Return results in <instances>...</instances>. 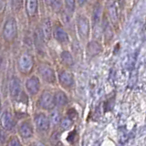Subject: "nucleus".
<instances>
[{"label":"nucleus","instance_id":"obj_7","mask_svg":"<svg viewBox=\"0 0 146 146\" xmlns=\"http://www.w3.org/2000/svg\"><path fill=\"white\" fill-rule=\"evenodd\" d=\"M9 92L13 100H17L21 93V83L17 77H13L9 82Z\"/></svg>","mask_w":146,"mask_h":146},{"label":"nucleus","instance_id":"obj_4","mask_svg":"<svg viewBox=\"0 0 146 146\" xmlns=\"http://www.w3.org/2000/svg\"><path fill=\"white\" fill-rule=\"evenodd\" d=\"M38 72L42 80L47 83L54 84L56 82V75L54 70L48 65H40L38 68Z\"/></svg>","mask_w":146,"mask_h":146},{"label":"nucleus","instance_id":"obj_23","mask_svg":"<svg viewBox=\"0 0 146 146\" xmlns=\"http://www.w3.org/2000/svg\"><path fill=\"white\" fill-rule=\"evenodd\" d=\"M76 140H77V131L74 130L68 133V135L67 136V141L70 143H74Z\"/></svg>","mask_w":146,"mask_h":146},{"label":"nucleus","instance_id":"obj_2","mask_svg":"<svg viewBox=\"0 0 146 146\" xmlns=\"http://www.w3.org/2000/svg\"><path fill=\"white\" fill-rule=\"evenodd\" d=\"M17 34V27L14 18H9L6 22L3 29V36L7 41H12L15 39Z\"/></svg>","mask_w":146,"mask_h":146},{"label":"nucleus","instance_id":"obj_14","mask_svg":"<svg viewBox=\"0 0 146 146\" xmlns=\"http://www.w3.org/2000/svg\"><path fill=\"white\" fill-rule=\"evenodd\" d=\"M108 12L111 19L113 23L117 22L118 20V10H117V7L116 4L113 0H110L108 2Z\"/></svg>","mask_w":146,"mask_h":146},{"label":"nucleus","instance_id":"obj_24","mask_svg":"<svg viewBox=\"0 0 146 146\" xmlns=\"http://www.w3.org/2000/svg\"><path fill=\"white\" fill-rule=\"evenodd\" d=\"M67 115H68V118H70V120L74 121V120H76V119L78 118V112H77V111H76L75 109L71 108V109H70L68 111Z\"/></svg>","mask_w":146,"mask_h":146},{"label":"nucleus","instance_id":"obj_3","mask_svg":"<svg viewBox=\"0 0 146 146\" xmlns=\"http://www.w3.org/2000/svg\"><path fill=\"white\" fill-rule=\"evenodd\" d=\"M38 106H39L42 110H47V111L52 110L55 106L54 95L49 91H43L38 100Z\"/></svg>","mask_w":146,"mask_h":146},{"label":"nucleus","instance_id":"obj_13","mask_svg":"<svg viewBox=\"0 0 146 146\" xmlns=\"http://www.w3.org/2000/svg\"><path fill=\"white\" fill-rule=\"evenodd\" d=\"M102 51V47L97 41H90L87 46V53L89 56L94 57Z\"/></svg>","mask_w":146,"mask_h":146},{"label":"nucleus","instance_id":"obj_30","mask_svg":"<svg viewBox=\"0 0 146 146\" xmlns=\"http://www.w3.org/2000/svg\"><path fill=\"white\" fill-rule=\"evenodd\" d=\"M86 0H78V2H79L80 5H82V4H84L85 3Z\"/></svg>","mask_w":146,"mask_h":146},{"label":"nucleus","instance_id":"obj_25","mask_svg":"<svg viewBox=\"0 0 146 146\" xmlns=\"http://www.w3.org/2000/svg\"><path fill=\"white\" fill-rule=\"evenodd\" d=\"M66 7L70 12H73L75 9V0H65Z\"/></svg>","mask_w":146,"mask_h":146},{"label":"nucleus","instance_id":"obj_9","mask_svg":"<svg viewBox=\"0 0 146 146\" xmlns=\"http://www.w3.org/2000/svg\"><path fill=\"white\" fill-rule=\"evenodd\" d=\"M78 30L82 38H88L90 34V23L88 18L80 17L78 19Z\"/></svg>","mask_w":146,"mask_h":146},{"label":"nucleus","instance_id":"obj_16","mask_svg":"<svg viewBox=\"0 0 146 146\" xmlns=\"http://www.w3.org/2000/svg\"><path fill=\"white\" fill-rule=\"evenodd\" d=\"M26 9L27 14L32 17L34 16L38 10V1L36 0H27L26 1Z\"/></svg>","mask_w":146,"mask_h":146},{"label":"nucleus","instance_id":"obj_11","mask_svg":"<svg viewBox=\"0 0 146 146\" xmlns=\"http://www.w3.org/2000/svg\"><path fill=\"white\" fill-rule=\"evenodd\" d=\"M18 133L24 139H29L33 135V128L29 121H22L18 126Z\"/></svg>","mask_w":146,"mask_h":146},{"label":"nucleus","instance_id":"obj_18","mask_svg":"<svg viewBox=\"0 0 146 146\" xmlns=\"http://www.w3.org/2000/svg\"><path fill=\"white\" fill-rule=\"evenodd\" d=\"M61 59L62 62L67 66H72L74 64V60L71 56V54L68 51H63L61 53Z\"/></svg>","mask_w":146,"mask_h":146},{"label":"nucleus","instance_id":"obj_27","mask_svg":"<svg viewBox=\"0 0 146 146\" xmlns=\"http://www.w3.org/2000/svg\"><path fill=\"white\" fill-rule=\"evenodd\" d=\"M61 5H62L61 0H53V2H52V4H51V6L53 7L54 10L58 11V10H59V9L61 8Z\"/></svg>","mask_w":146,"mask_h":146},{"label":"nucleus","instance_id":"obj_12","mask_svg":"<svg viewBox=\"0 0 146 146\" xmlns=\"http://www.w3.org/2000/svg\"><path fill=\"white\" fill-rule=\"evenodd\" d=\"M54 100H55V105H57V106H58V107L66 106L68 102V99L67 94L61 90H58L55 93Z\"/></svg>","mask_w":146,"mask_h":146},{"label":"nucleus","instance_id":"obj_26","mask_svg":"<svg viewBox=\"0 0 146 146\" xmlns=\"http://www.w3.org/2000/svg\"><path fill=\"white\" fill-rule=\"evenodd\" d=\"M23 0H12V7L15 11H18L22 7Z\"/></svg>","mask_w":146,"mask_h":146},{"label":"nucleus","instance_id":"obj_10","mask_svg":"<svg viewBox=\"0 0 146 146\" xmlns=\"http://www.w3.org/2000/svg\"><path fill=\"white\" fill-rule=\"evenodd\" d=\"M0 124L5 131H11L14 127V119L9 111H4L0 119Z\"/></svg>","mask_w":146,"mask_h":146},{"label":"nucleus","instance_id":"obj_31","mask_svg":"<svg viewBox=\"0 0 146 146\" xmlns=\"http://www.w3.org/2000/svg\"><path fill=\"white\" fill-rule=\"evenodd\" d=\"M2 7V0H0V8Z\"/></svg>","mask_w":146,"mask_h":146},{"label":"nucleus","instance_id":"obj_29","mask_svg":"<svg viewBox=\"0 0 146 146\" xmlns=\"http://www.w3.org/2000/svg\"><path fill=\"white\" fill-rule=\"evenodd\" d=\"M45 2L47 3L48 5H51L52 2H53V0H45Z\"/></svg>","mask_w":146,"mask_h":146},{"label":"nucleus","instance_id":"obj_15","mask_svg":"<svg viewBox=\"0 0 146 146\" xmlns=\"http://www.w3.org/2000/svg\"><path fill=\"white\" fill-rule=\"evenodd\" d=\"M54 36L58 42L60 43H65L68 40V36L67 32L64 30L62 27H57L54 31Z\"/></svg>","mask_w":146,"mask_h":146},{"label":"nucleus","instance_id":"obj_21","mask_svg":"<svg viewBox=\"0 0 146 146\" xmlns=\"http://www.w3.org/2000/svg\"><path fill=\"white\" fill-rule=\"evenodd\" d=\"M59 125H60L62 130L66 131V130L70 129V128L73 125V121L70 120V119L68 118V117L63 118V119H61V121H60V123H59Z\"/></svg>","mask_w":146,"mask_h":146},{"label":"nucleus","instance_id":"obj_5","mask_svg":"<svg viewBox=\"0 0 146 146\" xmlns=\"http://www.w3.org/2000/svg\"><path fill=\"white\" fill-rule=\"evenodd\" d=\"M34 121H35V125L36 127V130L38 131L46 132L48 131L50 122L48 117L45 113L43 112L36 113L34 117Z\"/></svg>","mask_w":146,"mask_h":146},{"label":"nucleus","instance_id":"obj_8","mask_svg":"<svg viewBox=\"0 0 146 146\" xmlns=\"http://www.w3.org/2000/svg\"><path fill=\"white\" fill-rule=\"evenodd\" d=\"M58 80L64 88H70L74 85V77L70 72L62 70L58 73Z\"/></svg>","mask_w":146,"mask_h":146},{"label":"nucleus","instance_id":"obj_20","mask_svg":"<svg viewBox=\"0 0 146 146\" xmlns=\"http://www.w3.org/2000/svg\"><path fill=\"white\" fill-rule=\"evenodd\" d=\"M100 14H102V8H100V5H97L95 7L94 10H93V16H92V19L94 25H97L100 21Z\"/></svg>","mask_w":146,"mask_h":146},{"label":"nucleus","instance_id":"obj_6","mask_svg":"<svg viewBox=\"0 0 146 146\" xmlns=\"http://www.w3.org/2000/svg\"><path fill=\"white\" fill-rule=\"evenodd\" d=\"M26 89L31 96H35L38 94L40 90V81L38 77L32 76L29 78L26 81Z\"/></svg>","mask_w":146,"mask_h":146},{"label":"nucleus","instance_id":"obj_1","mask_svg":"<svg viewBox=\"0 0 146 146\" xmlns=\"http://www.w3.org/2000/svg\"><path fill=\"white\" fill-rule=\"evenodd\" d=\"M34 66V60L33 57L29 54L24 53L18 58L17 60V67L18 70L23 74H29L32 70Z\"/></svg>","mask_w":146,"mask_h":146},{"label":"nucleus","instance_id":"obj_22","mask_svg":"<svg viewBox=\"0 0 146 146\" xmlns=\"http://www.w3.org/2000/svg\"><path fill=\"white\" fill-rule=\"evenodd\" d=\"M7 146H22V144L17 136H11L7 141Z\"/></svg>","mask_w":146,"mask_h":146},{"label":"nucleus","instance_id":"obj_19","mask_svg":"<svg viewBox=\"0 0 146 146\" xmlns=\"http://www.w3.org/2000/svg\"><path fill=\"white\" fill-rule=\"evenodd\" d=\"M48 119H49V122L51 123L52 125H58L61 121L60 114H59V112L58 111H54L50 113V116Z\"/></svg>","mask_w":146,"mask_h":146},{"label":"nucleus","instance_id":"obj_28","mask_svg":"<svg viewBox=\"0 0 146 146\" xmlns=\"http://www.w3.org/2000/svg\"><path fill=\"white\" fill-rule=\"evenodd\" d=\"M32 146H46L44 143H34Z\"/></svg>","mask_w":146,"mask_h":146},{"label":"nucleus","instance_id":"obj_17","mask_svg":"<svg viewBox=\"0 0 146 146\" xmlns=\"http://www.w3.org/2000/svg\"><path fill=\"white\" fill-rule=\"evenodd\" d=\"M43 34L44 38L46 39H49L50 36H51V23H50L49 19L45 20L43 23V27H42V30H41Z\"/></svg>","mask_w":146,"mask_h":146}]
</instances>
